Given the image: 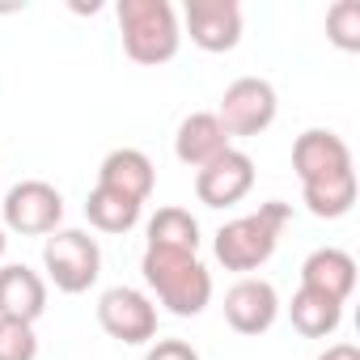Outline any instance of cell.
Returning <instances> with one entry per match:
<instances>
[{"label":"cell","instance_id":"obj_1","mask_svg":"<svg viewBox=\"0 0 360 360\" xmlns=\"http://www.w3.org/2000/svg\"><path fill=\"white\" fill-rule=\"evenodd\" d=\"M148 288L157 292V301L178 314V318H195L208 309L212 301V276L195 255H178V250H153L144 246V263H140Z\"/></svg>","mask_w":360,"mask_h":360},{"label":"cell","instance_id":"obj_2","mask_svg":"<svg viewBox=\"0 0 360 360\" xmlns=\"http://www.w3.org/2000/svg\"><path fill=\"white\" fill-rule=\"evenodd\" d=\"M288 217H292V208H288L284 200H267L259 212L221 225L212 250H217V259L225 263V271H255V267H263V263L276 255Z\"/></svg>","mask_w":360,"mask_h":360},{"label":"cell","instance_id":"obj_3","mask_svg":"<svg viewBox=\"0 0 360 360\" xmlns=\"http://www.w3.org/2000/svg\"><path fill=\"white\" fill-rule=\"evenodd\" d=\"M119 30H123V51L136 64H169L178 56L183 30L169 0H119Z\"/></svg>","mask_w":360,"mask_h":360},{"label":"cell","instance_id":"obj_4","mask_svg":"<svg viewBox=\"0 0 360 360\" xmlns=\"http://www.w3.org/2000/svg\"><path fill=\"white\" fill-rule=\"evenodd\" d=\"M43 267L60 292H85L102 276V250L81 229H56L43 246Z\"/></svg>","mask_w":360,"mask_h":360},{"label":"cell","instance_id":"obj_5","mask_svg":"<svg viewBox=\"0 0 360 360\" xmlns=\"http://www.w3.org/2000/svg\"><path fill=\"white\" fill-rule=\"evenodd\" d=\"M276 110H280V102H276L271 81H263V77H238L221 94L217 119H221L225 136H259V131H267L276 123Z\"/></svg>","mask_w":360,"mask_h":360},{"label":"cell","instance_id":"obj_6","mask_svg":"<svg viewBox=\"0 0 360 360\" xmlns=\"http://www.w3.org/2000/svg\"><path fill=\"white\" fill-rule=\"evenodd\" d=\"M64 221V195L43 183V178H26L5 195V225L22 238H39V233H56Z\"/></svg>","mask_w":360,"mask_h":360},{"label":"cell","instance_id":"obj_7","mask_svg":"<svg viewBox=\"0 0 360 360\" xmlns=\"http://www.w3.org/2000/svg\"><path fill=\"white\" fill-rule=\"evenodd\" d=\"M98 322L119 343H148L157 335V305L127 284H115L98 297Z\"/></svg>","mask_w":360,"mask_h":360},{"label":"cell","instance_id":"obj_8","mask_svg":"<svg viewBox=\"0 0 360 360\" xmlns=\"http://www.w3.org/2000/svg\"><path fill=\"white\" fill-rule=\"evenodd\" d=\"M250 187H255V161L233 144L195 169V195L208 208H233L250 195Z\"/></svg>","mask_w":360,"mask_h":360},{"label":"cell","instance_id":"obj_9","mask_svg":"<svg viewBox=\"0 0 360 360\" xmlns=\"http://www.w3.org/2000/svg\"><path fill=\"white\" fill-rule=\"evenodd\" d=\"M187 30L204 51H233L242 43V5L238 0H187Z\"/></svg>","mask_w":360,"mask_h":360},{"label":"cell","instance_id":"obj_10","mask_svg":"<svg viewBox=\"0 0 360 360\" xmlns=\"http://www.w3.org/2000/svg\"><path fill=\"white\" fill-rule=\"evenodd\" d=\"M280 318V297L267 280H238L225 292V322L238 335H263L271 330V322Z\"/></svg>","mask_w":360,"mask_h":360},{"label":"cell","instance_id":"obj_11","mask_svg":"<svg viewBox=\"0 0 360 360\" xmlns=\"http://www.w3.org/2000/svg\"><path fill=\"white\" fill-rule=\"evenodd\" d=\"M292 169L301 183H318V178L352 169V148L343 144V136H335L326 127H309L292 144Z\"/></svg>","mask_w":360,"mask_h":360},{"label":"cell","instance_id":"obj_12","mask_svg":"<svg viewBox=\"0 0 360 360\" xmlns=\"http://www.w3.org/2000/svg\"><path fill=\"white\" fill-rule=\"evenodd\" d=\"M153 183H157V174H153V161L140 153V148H115L106 153L102 169H98V187L131 200L144 208V200L153 195Z\"/></svg>","mask_w":360,"mask_h":360},{"label":"cell","instance_id":"obj_13","mask_svg":"<svg viewBox=\"0 0 360 360\" xmlns=\"http://www.w3.org/2000/svg\"><path fill=\"white\" fill-rule=\"evenodd\" d=\"M47 309V284L39 271H30L26 263H9L0 267V318L13 322H39Z\"/></svg>","mask_w":360,"mask_h":360},{"label":"cell","instance_id":"obj_14","mask_svg":"<svg viewBox=\"0 0 360 360\" xmlns=\"http://www.w3.org/2000/svg\"><path fill=\"white\" fill-rule=\"evenodd\" d=\"M301 288L322 292V297H330V301L343 305V301L352 297V288H356V259H352L347 250H339V246L314 250V255L301 263Z\"/></svg>","mask_w":360,"mask_h":360},{"label":"cell","instance_id":"obj_15","mask_svg":"<svg viewBox=\"0 0 360 360\" xmlns=\"http://www.w3.org/2000/svg\"><path fill=\"white\" fill-rule=\"evenodd\" d=\"M225 148H229V136H225V127H221V119L212 110H195V115H187L183 123H178L174 153H178V161H183V165L200 169L212 157H221Z\"/></svg>","mask_w":360,"mask_h":360},{"label":"cell","instance_id":"obj_16","mask_svg":"<svg viewBox=\"0 0 360 360\" xmlns=\"http://www.w3.org/2000/svg\"><path fill=\"white\" fill-rule=\"evenodd\" d=\"M301 195H305V208H309L314 217L339 221V217H347L352 204H356V169L318 178V183H301Z\"/></svg>","mask_w":360,"mask_h":360},{"label":"cell","instance_id":"obj_17","mask_svg":"<svg viewBox=\"0 0 360 360\" xmlns=\"http://www.w3.org/2000/svg\"><path fill=\"white\" fill-rule=\"evenodd\" d=\"M288 318H292V326H297L305 339H326V335L339 330L343 305L330 301V297H322V292L297 288V297H292V305H288Z\"/></svg>","mask_w":360,"mask_h":360},{"label":"cell","instance_id":"obj_18","mask_svg":"<svg viewBox=\"0 0 360 360\" xmlns=\"http://www.w3.org/2000/svg\"><path fill=\"white\" fill-rule=\"evenodd\" d=\"M148 246L153 250H178V255H195L200 250V221L187 208H161L148 221Z\"/></svg>","mask_w":360,"mask_h":360},{"label":"cell","instance_id":"obj_19","mask_svg":"<svg viewBox=\"0 0 360 360\" xmlns=\"http://www.w3.org/2000/svg\"><path fill=\"white\" fill-rule=\"evenodd\" d=\"M85 217L102 233H127L140 221V204H131V200H123V195H115L106 187H94L89 200H85Z\"/></svg>","mask_w":360,"mask_h":360},{"label":"cell","instance_id":"obj_20","mask_svg":"<svg viewBox=\"0 0 360 360\" xmlns=\"http://www.w3.org/2000/svg\"><path fill=\"white\" fill-rule=\"evenodd\" d=\"M326 39L339 51H360V0H339V5H330Z\"/></svg>","mask_w":360,"mask_h":360},{"label":"cell","instance_id":"obj_21","mask_svg":"<svg viewBox=\"0 0 360 360\" xmlns=\"http://www.w3.org/2000/svg\"><path fill=\"white\" fill-rule=\"evenodd\" d=\"M39 356V339L30 322H13L0 318V360H34Z\"/></svg>","mask_w":360,"mask_h":360},{"label":"cell","instance_id":"obj_22","mask_svg":"<svg viewBox=\"0 0 360 360\" xmlns=\"http://www.w3.org/2000/svg\"><path fill=\"white\" fill-rule=\"evenodd\" d=\"M144 360H200V352L191 343H183V339H157L144 352Z\"/></svg>","mask_w":360,"mask_h":360},{"label":"cell","instance_id":"obj_23","mask_svg":"<svg viewBox=\"0 0 360 360\" xmlns=\"http://www.w3.org/2000/svg\"><path fill=\"white\" fill-rule=\"evenodd\" d=\"M318 360H360V347L356 343H330Z\"/></svg>","mask_w":360,"mask_h":360},{"label":"cell","instance_id":"obj_24","mask_svg":"<svg viewBox=\"0 0 360 360\" xmlns=\"http://www.w3.org/2000/svg\"><path fill=\"white\" fill-rule=\"evenodd\" d=\"M5 242H9V238H5V229H0V255H5Z\"/></svg>","mask_w":360,"mask_h":360}]
</instances>
